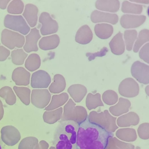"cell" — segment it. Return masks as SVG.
<instances>
[{
  "label": "cell",
  "mask_w": 149,
  "mask_h": 149,
  "mask_svg": "<svg viewBox=\"0 0 149 149\" xmlns=\"http://www.w3.org/2000/svg\"><path fill=\"white\" fill-rule=\"evenodd\" d=\"M113 133H109L88 119L79 124L77 132V149H106Z\"/></svg>",
  "instance_id": "cell-1"
},
{
  "label": "cell",
  "mask_w": 149,
  "mask_h": 149,
  "mask_svg": "<svg viewBox=\"0 0 149 149\" xmlns=\"http://www.w3.org/2000/svg\"><path fill=\"white\" fill-rule=\"evenodd\" d=\"M79 124L72 120L60 122L54 133L53 143L56 149H77Z\"/></svg>",
  "instance_id": "cell-2"
},
{
  "label": "cell",
  "mask_w": 149,
  "mask_h": 149,
  "mask_svg": "<svg viewBox=\"0 0 149 149\" xmlns=\"http://www.w3.org/2000/svg\"><path fill=\"white\" fill-rule=\"evenodd\" d=\"M87 119L90 122L96 124L109 133H113L118 129L116 125V118L111 116L107 110L100 113L92 111Z\"/></svg>",
  "instance_id": "cell-3"
},
{
  "label": "cell",
  "mask_w": 149,
  "mask_h": 149,
  "mask_svg": "<svg viewBox=\"0 0 149 149\" xmlns=\"http://www.w3.org/2000/svg\"><path fill=\"white\" fill-rule=\"evenodd\" d=\"M63 110V114L62 115L60 123L66 120H72L79 125L88 118V113L86 109L82 106H76L75 103L72 99L68 100L64 106Z\"/></svg>",
  "instance_id": "cell-4"
},
{
  "label": "cell",
  "mask_w": 149,
  "mask_h": 149,
  "mask_svg": "<svg viewBox=\"0 0 149 149\" xmlns=\"http://www.w3.org/2000/svg\"><path fill=\"white\" fill-rule=\"evenodd\" d=\"M4 25L6 28L18 32L22 35H27L31 31L30 26L21 15H7L4 18Z\"/></svg>",
  "instance_id": "cell-5"
},
{
  "label": "cell",
  "mask_w": 149,
  "mask_h": 149,
  "mask_svg": "<svg viewBox=\"0 0 149 149\" xmlns=\"http://www.w3.org/2000/svg\"><path fill=\"white\" fill-rule=\"evenodd\" d=\"M1 42L8 49L21 48L25 43V37L18 32L4 29L1 32Z\"/></svg>",
  "instance_id": "cell-6"
},
{
  "label": "cell",
  "mask_w": 149,
  "mask_h": 149,
  "mask_svg": "<svg viewBox=\"0 0 149 149\" xmlns=\"http://www.w3.org/2000/svg\"><path fill=\"white\" fill-rule=\"evenodd\" d=\"M118 91L123 97L133 98L139 95L140 87L139 84L133 78H127L120 82Z\"/></svg>",
  "instance_id": "cell-7"
},
{
  "label": "cell",
  "mask_w": 149,
  "mask_h": 149,
  "mask_svg": "<svg viewBox=\"0 0 149 149\" xmlns=\"http://www.w3.org/2000/svg\"><path fill=\"white\" fill-rule=\"evenodd\" d=\"M41 24L40 32L42 35H51L56 33L58 30V24L47 12H42L39 17Z\"/></svg>",
  "instance_id": "cell-8"
},
{
  "label": "cell",
  "mask_w": 149,
  "mask_h": 149,
  "mask_svg": "<svg viewBox=\"0 0 149 149\" xmlns=\"http://www.w3.org/2000/svg\"><path fill=\"white\" fill-rule=\"evenodd\" d=\"M132 76L139 82L143 84L149 83V66L140 61H136L131 66Z\"/></svg>",
  "instance_id": "cell-9"
},
{
  "label": "cell",
  "mask_w": 149,
  "mask_h": 149,
  "mask_svg": "<svg viewBox=\"0 0 149 149\" xmlns=\"http://www.w3.org/2000/svg\"><path fill=\"white\" fill-rule=\"evenodd\" d=\"M31 103L37 108L44 109L50 102L52 95L46 89L33 90L31 91Z\"/></svg>",
  "instance_id": "cell-10"
},
{
  "label": "cell",
  "mask_w": 149,
  "mask_h": 149,
  "mask_svg": "<svg viewBox=\"0 0 149 149\" xmlns=\"http://www.w3.org/2000/svg\"><path fill=\"white\" fill-rule=\"evenodd\" d=\"M1 134L2 141L8 146L16 145L21 139L19 131L12 125H7L2 128Z\"/></svg>",
  "instance_id": "cell-11"
},
{
  "label": "cell",
  "mask_w": 149,
  "mask_h": 149,
  "mask_svg": "<svg viewBox=\"0 0 149 149\" xmlns=\"http://www.w3.org/2000/svg\"><path fill=\"white\" fill-rule=\"evenodd\" d=\"M51 82L52 79L49 74L43 70L34 72L31 78V85L33 88H47Z\"/></svg>",
  "instance_id": "cell-12"
},
{
  "label": "cell",
  "mask_w": 149,
  "mask_h": 149,
  "mask_svg": "<svg viewBox=\"0 0 149 149\" xmlns=\"http://www.w3.org/2000/svg\"><path fill=\"white\" fill-rule=\"evenodd\" d=\"M146 17L144 15H124L120 19V23L125 29H132L141 26L146 22Z\"/></svg>",
  "instance_id": "cell-13"
},
{
  "label": "cell",
  "mask_w": 149,
  "mask_h": 149,
  "mask_svg": "<svg viewBox=\"0 0 149 149\" xmlns=\"http://www.w3.org/2000/svg\"><path fill=\"white\" fill-rule=\"evenodd\" d=\"M40 38L41 35L38 29L33 28L31 29L29 33L25 37V43L23 46L24 51L26 53L38 51V41Z\"/></svg>",
  "instance_id": "cell-14"
},
{
  "label": "cell",
  "mask_w": 149,
  "mask_h": 149,
  "mask_svg": "<svg viewBox=\"0 0 149 149\" xmlns=\"http://www.w3.org/2000/svg\"><path fill=\"white\" fill-rule=\"evenodd\" d=\"M90 18L91 22L94 23L106 22L111 24H116L119 20V17L116 14L106 13L98 10H94L92 12Z\"/></svg>",
  "instance_id": "cell-15"
},
{
  "label": "cell",
  "mask_w": 149,
  "mask_h": 149,
  "mask_svg": "<svg viewBox=\"0 0 149 149\" xmlns=\"http://www.w3.org/2000/svg\"><path fill=\"white\" fill-rule=\"evenodd\" d=\"M31 73L22 67L16 68L12 73V79L18 86H27L30 83Z\"/></svg>",
  "instance_id": "cell-16"
},
{
  "label": "cell",
  "mask_w": 149,
  "mask_h": 149,
  "mask_svg": "<svg viewBox=\"0 0 149 149\" xmlns=\"http://www.w3.org/2000/svg\"><path fill=\"white\" fill-rule=\"evenodd\" d=\"M39 10L36 6L32 4H27L24 7L23 13V17L28 23L31 27H35L38 22V14Z\"/></svg>",
  "instance_id": "cell-17"
},
{
  "label": "cell",
  "mask_w": 149,
  "mask_h": 149,
  "mask_svg": "<svg viewBox=\"0 0 149 149\" xmlns=\"http://www.w3.org/2000/svg\"><path fill=\"white\" fill-rule=\"evenodd\" d=\"M140 122L139 115L133 111L119 116L116 119L117 126L119 127H128L138 125Z\"/></svg>",
  "instance_id": "cell-18"
},
{
  "label": "cell",
  "mask_w": 149,
  "mask_h": 149,
  "mask_svg": "<svg viewBox=\"0 0 149 149\" xmlns=\"http://www.w3.org/2000/svg\"><path fill=\"white\" fill-rule=\"evenodd\" d=\"M131 106V104L129 100L120 97L116 104L110 107V113L115 116H121L128 112Z\"/></svg>",
  "instance_id": "cell-19"
},
{
  "label": "cell",
  "mask_w": 149,
  "mask_h": 149,
  "mask_svg": "<svg viewBox=\"0 0 149 149\" xmlns=\"http://www.w3.org/2000/svg\"><path fill=\"white\" fill-rule=\"evenodd\" d=\"M111 52L115 55H121L125 50V45L123 39V34L119 32L109 43Z\"/></svg>",
  "instance_id": "cell-20"
},
{
  "label": "cell",
  "mask_w": 149,
  "mask_h": 149,
  "mask_svg": "<svg viewBox=\"0 0 149 149\" xmlns=\"http://www.w3.org/2000/svg\"><path fill=\"white\" fill-rule=\"evenodd\" d=\"M95 7L100 11L116 13L120 8L118 0H98L95 3Z\"/></svg>",
  "instance_id": "cell-21"
},
{
  "label": "cell",
  "mask_w": 149,
  "mask_h": 149,
  "mask_svg": "<svg viewBox=\"0 0 149 149\" xmlns=\"http://www.w3.org/2000/svg\"><path fill=\"white\" fill-rule=\"evenodd\" d=\"M93 34L90 28L85 24L81 26L75 35V41L82 45L89 44L93 40Z\"/></svg>",
  "instance_id": "cell-22"
},
{
  "label": "cell",
  "mask_w": 149,
  "mask_h": 149,
  "mask_svg": "<svg viewBox=\"0 0 149 149\" xmlns=\"http://www.w3.org/2000/svg\"><path fill=\"white\" fill-rule=\"evenodd\" d=\"M60 44V38L57 34L44 36L39 41V47L42 50H51L56 48Z\"/></svg>",
  "instance_id": "cell-23"
},
{
  "label": "cell",
  "mask_w": 149,
  "mask_h": 149,
  "mask_svg": "<svg viewBox=\"0 0 149 149\" xmlns=\"http://www.w3.org/2000/svg\"><path fill=\"white\" fill-rule=\"evenodd\" d=\"M68 92L75 103H80L87 93V89L81 84H74L70 86Z\"/></svg>",
  "instance_id": "cell-24"
},
{
  "label": "cell",
  "mask_w": 149,
  "mask_h": 149,
  "mask_svg": "<svg viewBox=\"0 0 149 149\" xmlns=\"http://www.w3.org/2000/svg\"><path fill=\"white\" fill-rule=\"evenodd\" d=\"M94 32L97 37L102 40H107L113 34L112 25L107 23L97 24L94 26Z\"/></svg>",
  "instance_id": "cell-25"
},
{
  "label": "cell",
  "mask_w": 149,
  "mask_h": 149,
  "mask_svg": "<svg viewBox=\"0 0 149 149\" xmlns=\"http://www.w3.org/2000/svg\"><path fill=\"white\" fill-rule=\"evenodd\" d=\"M69 95L66 93L54 95L52 97V102L49 104L45 108L46 111H51L56 110L64 105L68 100Z\"/></svg>",
  "instance_id": "cell-26"
},
{
  "label": "cell",
  "mask_w": 149,
  "mask_h": 149,
  "mask_svg": "<svg viewBox=\"0 0 149 149\" xmlns=\"http://www.w3.org/2000/svg\"><path fill=\"white\" fill-rule=\"evenodd\" d=\"M54 81L49 86V91L52 93L58 94L63 92L66 88V80L63 75L56 74L54 77Z\"/></svg>",
  "instance_id": "cell-27"
},
{
  "label": "cell",
  "mask_w": 149,
  "mask_h": 149,
  "mask_svg": "<svg viewBox=\"0 0 149 149\" xmlns=\"http://www.w3.org/2000/svg\"><path fill=\"white\" fill-rule=\"evenodd\" d=\"M116 136L119 139L127 142L134 141L137 138L135 130L132 128L119 129L116 131Z\"/></svg>",
  "instance_id": "cell-28"
},
{
  "label": "cell",
  "mask_w": 149,
  "mask_h": 149,
  "mask_svg": "<svg viewBox=\"0 0 149 149\" xmlns=\"http://www.w3.org/2000/svg\"><path fill=\"white\" fill-rule=\"evenodd\" d=\"M63 109L59 107L53 111H45L43 115V119L48 124H53L60 120L63 115Z\"/></svg>",
  "instance_id": "cell-29"
},
{
  "label": "cell",
  "mask_w": 149,
  "mask_h": 149,
  "mask_svg": "<svg viewBox=\"0 0 149 149\" xmlns=\"http://www.w3.org/2000/svg\"><path fill=\"white\" fill-rule=\"evenodd\" d=\"M143 10L142 5L136 4L129 2L128 1H124L122 4L121 11L123 13L140 15Z\"/></svg>",
  "instance_id": "cell-30"
},
{
  "label": "cell",
  "mask_w": 149,
  "mask_h": 149,
  "mask_svg": "<svg viewBox=\"0 0 149 149\" xmlns=\"http://www.w3.org/2000/svg\"><path fill=\"white\" fill-rule=\"evenodd\" d=\"M85 104L89 110L96 109L98 107L104 106L101 99V95L99 93H96L95 94L89 93L86 97Z\"/></svg>",
  "instance_id": "cell-31"
},
{
  "label": "cell",
  "mask_w": 149,
  "mask_h": 149,
  "mask_svg": "<svg viewBox=\"0 0 149 149\" xmlns=\"http://www.w3.org/2000/svg\"><path fill=\"white\" fill-rule=\"evenodd\" d=\"M13 90L17 97L24 104L28 106L30 104L31 91L29 88L15 86Z\"/></svg>",
  "instance_id": "cell-32"
},
{
  "label": "cell",
  "mask_w": 149,
  "mask_h": 149,
  "mask_svg": "<svg viewBox=\"0 0 149 149\" xmlns=\"http://www.w3.org/2000/svg\"><path fill=\"white\" fill-rule=\"evenodd\" d=\"M149 41V31L147 29H144L140 31L137 38L132 48L134 53H138L140 48Z\"/></svg>",
  "instance_id": "cell-33"
},
{
  "label": "cell",
  "mask_w": 149,
  "mask_h": 149,
  "mask_svg": "<svg viewBox=\"0 0 149 149\" xmlns=\"http://www.w3.org/2000/svg\"><path fill=\"white\" fill-rule=\"evenodd\" d=\"M41 66V58L37 54H30L24 63L25 68L29 72H34Z\"/></svg>",
  "instance_id": "cell-34"
},
{
  "label": "cell",
  "mask_w": 149,
  "mask_h": 149,
  "mask_svg": "<svg viewBox=\"0 0 149 149\" xmlns=\"http://www.w3.org/2000/svg\"><path fill=\"white\" fill-rule=\"evenodd\" d=\"M0 97L4 98L10 106H13L16 103V97L10 86H6L0 89Z\"/></svg>",
  "instance_id": "cell-35"
},
{
  "label": "cell",
  "mask_w": 149,
  "mask_h": 149,
  "mask_svg": "<svg viewBox=\"0 0 149 149\" xmlns=\"http://www.w3.org/2000/svg\"><path fill=\"white\" fill-rule=\"evenodd\" d=\"M138 36V32L136 30H126L124 32V40H125V45H126V49L128 52L131 51L135 41L136 40Z\"/></svg>",
  "instance_id": "cell-36"
},
{
  "label": "cell",
  "mask_w": 149,
  "mask_h": 149,
  "mask_svg": "<svg viewBox=\"0 0 149 149\" xmlns=\"http://www.w3.org/2000/svg\"><path fill=\"white\" fill-rule=\"evenodd\" d=\"M27 57L28 54L22 48L15 49L11 53L12 63L15 65H22Z\"/></svg>",
  "instance_id": "cell-37"
},
{
  "label": "cell",
  "mask_w": 149,
  "mask_h": 149,
  "mask_svg": "<svg viewBox=\"0 0 149 149\" xmlns=\"http://www.w3.org/2000/svg\"><path fill=\"white\" fill-rule=\"evenodd\" d=\"M24 10V3L21 0H13L10 3L7 12L11 15H20Z\"/></svg>",
  "instance_id": "cell-38"
},
{
  "label": "cell",
  "mask_w": 149,
  "mask_h": 149,
  "mask_svg": "<svg viewBox=\"0 0 149 149\" xmlns=\"http://www.w3.org/2000/svg\"><path fill=\"white\" fill-rule=\"evenodd\" d=\"M103 102L109 106H112L118 102V95L117 93L113 90H107L102 95Z\"/></svg>",
  "instance_id": "cell-39"
},
{
  "label": "cell",
  "mask_w": 149,
  "mask_h": 149,
  "mask_svg": "<svg viewBox=\"0 0 149 149\" xmlns=\"http://www.w3.org/2000/svg\"><path fill=\"white\" fill-rule=\"evenodd\" d=\"M38 143V140L34 136H28L23 139L20 143L18 149H34Z\"/></svg>",
  "instance_id": "cell-40"
},
{
  "label": "cell",
  "mask_w": 149,
  "mask_h": 149,
  "mask_svg": "<svg viewBox=\"0 0 149 149\" xmlns=\"http://www.w3.org/2000/svg\"><path fill=\"white\" fill-rule=\"evenodd\" d=\"M149 123H141L138 128V134L140 138L143 140H148L149 139L148 135Z\"/></svg>",
  "instance_id": "cell-41"
},
{
  "label": "cell",
  "mask_w": 149,
  "mask_h": 149,
  "mask_svg": "<svg viewBox=\"0 0 149 149\" xmlns=\"http://www.w3.org/2000/svg\"><path fill=\"white\" fill-rule=\"evenodd\" d=\"M148 48L149 43L145 44L143 47L140 49L139 52V57L141 59L143 60L146 63H149V56H148Z\"/></svg>",
  "instance_id": "cell-42"
},
{
  "label": "cell",
  "mask_w": 149,
  "mask_h": 149,
  "mask_svg": "<svg viewBox=\"0 0 149 149\" xmlns=\"http://www.w3.org/2000/svg\"><path fill=\"white\" fill-rule=\"evenodd\" d=\"M113 140L116 146L119 149H135V147L134 145L120 141L116 137H113Z\"/></svg>",
  "instance_id": "cell-43"
},
{
  "label": "cell",
  "mask_w": 149,
  "mask_h": 149,
  "mask_svg": "<svg viewBox=\"0 0 149 149\" xmlns=\"http://www.w3.org/2000/svg\"><path fill=\"white\" fill-rule=\"evenodd\" d=\"M10 52L3 45H0V61H4L10 56Z\"/></svg>",
  "instance_id": "cell-44"
},
{
  "label": "cell",
  "mask_w": 149,
  "mask_h": 149,
  "mask_svg": "<svg viewBox=\"0 0 149 149\" xmlns=\"http://www.w3.org/2000/svg\"><path fill=\"white\" fill-rule=\"evenodd\" d=\"M48 146L49 144L45 141L42 140L35 146L34 149H48Z\"/></svg>",
  "instance_id": "cell-45"
},
{
  "label": "cell",
  "mask_w": 149,
  "mask_h": 149,
  "mask_svg": "<svg viewBox=\"0 0 149 149\" xmlns=\"http://www.w3.org/2000/svg\"><path fill=\"white\" fill-rule=\"evenodd\" d=\"M10 3L9 0H4V1H0V8L4 10L7 8V5Z\"/></svg>",
  "instance_id": "cell-46"
},
{
  "label": "cell",
  "mask_w": 149,
  "mask_h": 149,
  "mask_svg": "<svg viewBox=\"0 0 149 149\" xmlns=\"http://www.w3.org/2000/svg\"><path fill=\"white\" fill-rule=\"evenodd\" d=\"M4 108H3V103L1 102V100H0V121L3 119V116H4Z\"/></svg>",
  "instance_id": "cell-47"
},
{
  "label": "cell",
  "mask_w": 149,
  "mask_h": 149,
  "mask_svg": "<svg viewBox=\"0 0 149 149\" xmlns=\"http://www.w3.org/2000/svg\"><path fill=\"white\" fill-rule=\"evenodd\" d=\"M132 1L134 3H143V4H148L149 3V1H139V0H134V1Z\"/></svg>",
  "instance_id": "cell-48"
},
{
  "label": "cell",
  "mask_w": 149,
  "mask_h": 149,
  "mask_svg": "<svg viewBox=\"0 0 149 149\" xmlns=\"http://www.w3.org/2000/svg\"><path fill=\"white\" fill-rule=\"evenodd\" d=\"M3 142L1 140V139H0V149H4V146H3Z\"/></svg>",
  "instance_id": "cell-49"
},
{
  "label": "cell",
  "mask_w": 149,
  "mask_h": 149,
  "mask_svg": "<svg viewBox=\"0 0 149 149\" xmlns=\"http://www.w3.org/2000/svg\"><path fill=\"white\" fill-rule=\"evenodd\" d=\"M148 87H149L148 85V86H147L146 87V93L147 95H148Z\"/></svg>",
  "instance_id": "cell-50"
},
{
  "label": "cell",
  "mask_w": 149,
  "mask_h": 149,
  "mask_svg": "<svg viewBox=\"0 0 149 149\" xmlns=\"http://www.w3.org/2000/svg\"><path fill=\"white\" fill-rule=\"evenodd\" d=\"M49 149H56L54 146H52V147H51L50 148H49Z\"/></svg>",
  "instance_id": "cell-51"
}]
</instances>
